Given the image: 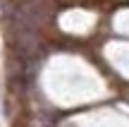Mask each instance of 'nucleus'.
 <instances>
[]
</instances>
